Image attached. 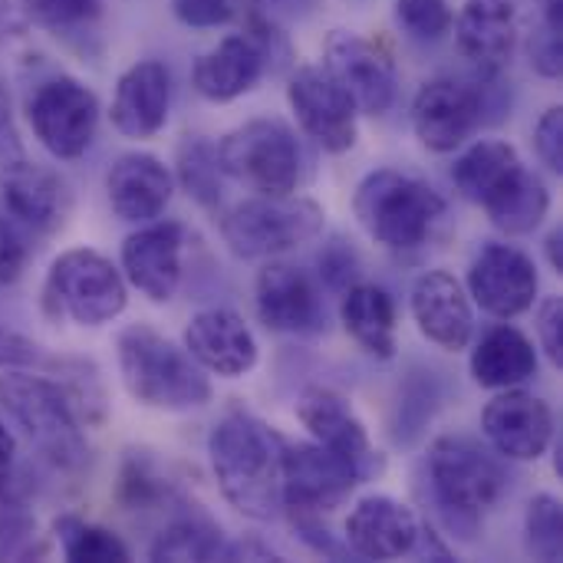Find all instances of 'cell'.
I'll return each instance as SVG.
<instances>
[{
  "instance_id": "obj_1",
  "label": "cell",
  "mask_w": 563,
  "mask_h": 563,
  "mask_svg": "<svg viewBox=\"0 0 563 563\" xmlns=\"http://www.w3.org/2000/svg\"><path fill=\"white\" fill-rule=\"evenodd\" d=\"M280 445L284 439L247 412H231L214 426L208 439L211 468L221 485V495L244 518L271 521L284 505Z\"/></svg>"
},
{
  "instance_id": "obj_2",
  "label": "cell",
  "mask_w": 563,
  "mask_h": 563,
  "mask_svg": "<svg viewBox=\"0 0 563 563\" xmlns=\"http://www.w3.org/2000/svg\"><path fill=\"white\" fill-rule=\"evenodd\" d=\"M119 373L129 396L152 409L185 412L211 399L205 369L152 327H129L119 333Z\"/></svg>"
},
{
  "instance_id": "obj_3",
  "label": "cell",
  "mask_w": 563,
  "mask_h": 563,
  "mask_svg": "<svg viewBox=\"0 0 563 563\" xmlns=\"http://www.w3.org/2000/svg\"><path fill=\"white\" fill-rule=\"evenodd\" d=\"M353 208L366 234L389 251H412L426 244L445 214V201L432 185L393 168L366 175L356 188Z\"/></svg>"
},
{
  "instance_id": "obj_4",
  "label": "cell",
  "mask_w": 563,
  "mask_h": 563,
  "mask_svg": "<svg viewBox=\"0 0 563 563\" xmlns=\"http://www.w3.org/2000/svg\"><path fill=\"white\" fill-rule=\"evenodd\" d=\"M0 409L56 468H79L86 462L82 426L59 383L20 373L16 366L0 376Z\"/></svg>"
},
{
  "instance_id": "obj_5",
  "label": "cell",
  "mask_w": 563,
  "mask_h": 563,
  "mask_svg": "<svg viewBox=\"0 0 563 563\" xmlns=\"http://www.w3.org/2000/svg\"><path fill=\"white\" fill-rule=\"evenodd\" d=\"M129 303L122 271L89 247L59 254L43 284V310L53 320H73L76 327H102L115 320Z\"/></svg>"
},
{
  "instance_id": "obj_6",
  "label": "cell",
  "mask_w": 563,
  "mask_h": 563,
  "mask_svg": "<svg viewBox=\"0 0 563 563\" xmlns=\"http://www.w3.org/2000/svg\"><path fill=\"white\" fill-rule=\"evenodd\" d=\"M323 231V208L310 198L290 195H261L234 205L221 234L238 257H274L287 254Z\"/></svg>"
},
{
  "instance_id": "obj_7",
  "label": "cell",
  "mask_w": 563,
  "mask_h": 563,
  "mask_svg": "<svg viewBox=\"0 0 563 563\" xmlns=\"http://www.w3.org/2000/svg\"><path fill=\"white\" fill-rule=\"evenodd\" d=\"M214 148L221 172L261 195H290L300 181L297 139L277 119L244 122L241 129L228 132Z\"/></svg>"
},
{
  "instance_id": "obj_8",
  "label": "cell",
  "mask_w": 563,
  "mask_h": 563,
  "mask_svg": "<svg viewBox=\"0 0 563 563\" xmlns=\"http://www.w3.org/2000/svg\"><path fill=\"white\" fill-rule=\"evenodd\" d=\"M429 478L442 508L455 518L485 515L505 492L498 462L465 435H442L429 449Z\"/></svg>"
},
{
  "instance_id": "obj_9",
  "label": "cell",
  "mask_w": 563,
  "mask_h": 563,
  "mask_svg": "<svg viewBox=\"0 0 563 563\" xmlns=\"http://www.w3.org/2000/svg\"><path fill=\"white\" fill-rule=\"evenodd\" d=\"M26 119L40 145L63 162L86 155L99 125V102L89 86L73 76H53L36 86L26 102Z\"/></svg>"
},
{
  "instance_id": "obj_10",
  "label": "cell",
  "mask_w": 563,
  "mask_h": 563,
  "mask_svg": "<svg viewBox=\"0 0 563 563\" xmlns=\"http://www.w3.org/2000/svg\"><path fill=\"white\" fill-rule=\"evenodd\" d=\"M363 472L343 455L320 442H284L280 445V498L290 511L320 515L343 505Z\"/></svg>"
},
{
  "instance_id": "obj_11",
  "label": "cell",
  "mask_w": 563,
  "mask_h": 563,
  "mask_svg": "<svg viewBox=\"0 0 563 563\" xmlns=\"http://www.w3.org/2000/svg\"><path fill=\"white\" fill-rule=\"evenodd\" d=\"M323 69L366 115H383L396 99V66L373 40L336 30L327 40Z\"/></svg>"
},
{
  "instance_id": "obj_12",
  "label": "cell",
  "mask_w": 563,
  "mask_h": 563,
  "mask_svg": "<svg viewBox=\"0 0 563 563\" xmlns=\"http://www.w3.org/2000/svg\"><path fill=\"white\" fill-rule=\"evenodd\" d=\"M290 109L303 132L323 148V152H350L356 145V106L350 96L336 86V79L327 69L303 66L290 86H287Z\"/></svg>"
},
{
  "instance_id": "obj_13",
  "label": "cell",
  "mask_w": 563,
  "mask_h": 563,
  "mask_svg": "<svg viewBox=\"0 0 563 563\" xmlns=\"http://www.w3.org/2000/svg\"><path fill=\"white\" fill-rule=\"evenodd\" d=\"M482 96L459 79H429L412 102V129L432 152H455L482 122Z\"/></svg>"
},
{
  "instance_id": "obj_14",
  "label": "cell",
  "mask_w": 563,
  "mask_h": 563,
  "mask_svg": "<svg viewBox=\"0 0 563 563\" xmlns=\"http://www.w3.org/2000/svg\"><path fill=\"white\" fill-rule=\"evenodd\" d=\"M468 290L485 313L511 320L534 307L538 297L534 261L511 244H488L468 271Z\"/></svg>"
},
{
  "instance_id": "obj_15",
  "label": "cell",
  "mask_w": 563,
  "mask_h": 563,
  "mask_svg": "<svg viewBox=\"0 0 563 563\" xmlns=\"http://www.w3.org/2000/svg\"><path fill=\"white\" fill-rule=\"evenodd\" d=\"M482 429L492 445L515 462H538L554 439V412L544 399L525 389H501L485 412Z\"/></svg>"
},
{
  "instance_id": "obj_16",
  "label": "cell",
  "mask_w": 563,
  "mask_h": 563,
  "mask_svg": "<svg viewBox=\"0 0 563 563\" xmlns=\"http://www.w3.org/2000/svg\"><path fill=\"white\" fill-rule=\"evenodd\" d=\"M181 247L185 231L178 221H155L139 228L122 241L125 280L152 303L172 300L181 280Z\"/></svg>"
},
{
  "instance_id": "obj_17",
  "label": "cell",
  "mask_w": 563,
  "mask_h": 563,
  "mask_svg": "<svg viewBox=\"0 0 563 563\" xmlns=\"http://www.w3.org/2000/svg\"><path fill=\"white\" fill-rule=\"evenodd\" d=\"M185 350L201 369L224 379H238L257 363V340L251 327L244 317L224 307H211L191 317L185 330Z\"/></svg>"
},
{
  "instance_id": "obj_18",
  "label": "cell",
  "mask_w": 563,
  "mask_h": 563,
  "mask_svg": "<svg viewBox=\"0 0 563 563\" xmlns=\"http://www.w3.org/2000/svg\"><path fill=\"white\" fill-rule=\"evenodd\" d=\"M412 317L439 350H465L475 333V313L465 287L449 271H429L412 287Z\"/></svg>"
},
{
  "instance_id": "obj_19",
  "label": "cell",
  "mask_w": 563,
  "mask_h": 563,
  "mask_svg": "<svg viewBox=\"0 0 563 563\" xmlns=\"http://www.w3.org/2000/svg\"><path fill=\"white\" fill-rule=\"evenodd\" d=\"M172 76L158 59H142L129 66L112 96V125L125 139H152L168 122Z\"/></svg>"
},
{
  "instance_id": "obj_20",
  "label": "cell",
  "mask_w": 563,
  "mask_h": 563,
  "mask_svg": "<svg viewBox=\"0 0 563 563\" xmlns=\"http://www.w3.org/2000/svg\"><path fill=\"white\" fill-rule=\"evenodd\" d=\"M419 528L422 525L409 505L373 495L363 498L346 518V544L366 561H396L412 554Z\"/></svg>"
},
{
  "instance_id": "obj_21",
  "label": "cell",
  "mask_w": 563,
  "mask_h": 563,
  "mask_svg": "<svg viewBox=\"0 0 563 563\" xmlns=\"http://www.w3.org/2000/svg\"><path fill=\"white\" fill-rule=\"evenodd\" d=\"M257 313L274 333H313L323 323L313 280L290 264H267L257 274Z\"/></svg>"
},
{
  "instance_id": "obj_22",
  "label": "cell",
  "mask_w": 563,
  "mask_h": 563,
  "mask_svg": "<svg viewBox=\"0 0 563 563\" xmlns=\"http://www.w3.org/2000/svg\"><path fill=\"white\" fill-rule=\"evenodd\" d=\"M106 191H109V205L115 218L129 224H145L165 211V205L172 201L175 181H172V172L155 155L132 152L112 162L106 175Z\"/></svg>"
},
{
  "instance_id": "obj_23",
  "label": "cell",
  "mask_w": 563,
  "mask_h": 563,
  "mask_svg": "<svg viewBox=\"0 0 563 563\" xmlns=\"http://www.w3.org/2000/svg\"><path fill=\"white\" fill-rule=\"evenodd\" d=\"M297 419L313 435V442L353 462L363 475L373 468V445L366 426L350 409V402L330 389H307L297 402Z\"/></svg>"
},
{
  "instance_id": "obj_24",
  "label": "cell",
  "mask_w": 563,
  "mask_h": 563,
  "mask_svg": "<svg viewBox=\"0 0 563 563\" xmlns=\"http://www.w3.org/2000/svg\"><path fill=\"white\" fill-rule=\"evenodd\" d=\"M452 23L462 56L472 59L482 73H498L511 59L518 36L511 0H468Z\"/></svg>"
},
{
  "instance_id": "obj_25",
  "label": "cell",
  "mask_w": 563,
  "mask_h": 563,
  "mask_svg": "<svg viewBox=\"0 0 563 563\" xmlns=\"http://www.w3.org/2000/svg\"><path fill=\"white\" fill-rule=\"evenodd\" d=\"M264 73V49L254 36L234 33L198 56L191 69L195 89L211 102H231L244 96Z\"/></svg>"
},
{
  "instance_id": "obj_26",
  "label": "cell",
  "mask_w": 563,
  "mask_h": 563,
  "mask_svg": "<svg viewBox=\"0 0 563 563\" xmlns=\"http://www.w3.org/2000/svg\"><path fill=\"white\" fill-rule=\"evenodd\" d=\"M0 198L13 221L33 228V231H53L63 224L69 195L59 175L30 165V162H10L0 172Z\"/></svg>"
},
{
  "instance_id": "obj_27",
  "label": "cell",
  "mask_w": 563,
  "mask_h": 563,
  "mask_svg": "<svg viewBox=\"0 0 563 563\" xmlns=\"http://www.w3.org/2000/svg\"><path fill=\"white\" fill-rule=\"evenodd\" d=\"M538 373L534 343L515 327H495L472 353V376L485 389H515Z\"/></svg>"
},
{
  "instance_id": "obj_28",
  "label": "cell",
  "mask_w": 563,
  "mask_h": 563,
  "mask_svg": "<svg viewBox=\"0 0 563 563\" xmlns=\"http://www.w3.org/2000/svg\"><path fill=\"white\" fill-rule=\"evenodd\" d=\"M346 333L379 360L396 356V303L393 297L376 284H353L343 294L340 307Z\"/></svg>"
},
{
  "instance_id": "obj_29",
  "label": "cell",
  "mask_w": 563,
  "mask_h": 563,
  "mask_svg": "<svg viewBox=\"0 0 563 563\" xmlns=\"http://www.w3.org/2000/svg\"><path fill=\"white\" fill-rule=\"evenodd\" d=\"M492 224L505 234H531L551 211L548 185L525 165L482 205Z\"/></svg>"
},
{
  "instance_id": "obj_30",
  "label": "cell",
  "mask_w": 563,
  "mask_h": 563,
  "mask_svg": "<svg viewBox=\"0 0 563 563\" xmlns=\"http://www.w3.org/2000/svg\"><path fill=\"white\" fill-rule=\"evenodd\" d=\"M518 168H521V158H518L515 145L485 139L459 155V162L452 165V181L468 201L485 205Z\"/></svg>"
},
{
  "instance_id": "obj_31",
  "label": "cell",
  "mask_w": 563,
  "mask_h": 563,
  "mask_svg": "<svg viewBox=\"0 0 563 563\" xmlns=\"http://www.w3.org/2000/svg\"><path fill=\"white\" fill-rule=\"evenodd\" d=\"M221 528L205 515L175 518L152 544V561H214L221 558Z\"/></svg>"
},
{
  "instance_id": "obj_32",
  "label": "cell",
  "mask_w": 563,
  "mask_h": 563,
  "mask_svg": "<svg viewBox=\"0 0 563 563\" xmlns=\"http://www.w3.org/2000/svg\"><path fill=\"white\" fill-rule=\"evenodd\" d=\"M56 538L63 548V558L73 563H122L129 561V548L106 528L99 525H86L79 518H59L56 525Z\"/></svg>"
},
{
  "instance_id": "obj_33",
  "label": "cell",
  "mask_w": 563,
  "mask_h": 563,
  "mask_svg": "<svg viewBox=\"0 0 563 563\" xmlns=\"http://www.w3.org/2000/svg\"><path fill=\"white\" fill-rule=\"evenodd\" d=\"M528 554L538 561H561L563 558V508L554 495H538L525 515Z\"/></svg>"
},
{
  "instance_id": "obj_34",
  "label": "cell",
  "mask_w": 563,
  "mask_h": 563,
  "mask_svg": "<svg viewBox=\"0 0 563 563\" xmlns=\"http://www.w3.org/2000/svg\"><path fill=\"white\" fill-rule=\"evenodd\" d=\"M178 175L181 185L188 188L191 198H198L201 205H214L221 198V165H218V148L205 139H195L188 145H181L178 155Z\"/></svg>"
},
{
  "instance_id": "obj_35",
  "label": "cell",
  "mask_w": 563,
  "mask_h": 563,
  "mask_svg": "<svg viewBox=\"0 0 563 563\" xmlns=\"http://www.w3.org/2000/svg\"><path fill=\"white\" fill-rule=\"evenodd\" d=\"M43 551L36 518L20 501H0V561H33Z\"/></svg>"
},
{
  "instance_id": "obj_36",
  "label": "cell",
  "mask_w": 563,
  "mask_h": 563,
  "mask_svg": "<svg viewBox=\"0 0 563 563\" xmlns=\"http://www.w3.org/2000/svg\"><path fill=\"white\" fill-rule=\"evenodd\" d=\"M33 23L53 33H76L99 20L106 0H23Z\"/></svg>"
},
{
  "instance_id": "obj_37",
  "label": "cell",
  "mask_w": 563,
  "mask_h": 563,
  "mask_svg": "<svg viewBox=\"0 0 563 563\" xmlns=\"http://www.w3.org/2000/svg\"><path fill=\"white\" fill-rule=\"evenodd\" d=\"M399 20L409 33L422 40H439L452 30V7L449 0H396Z\"/></svg>"
},
{
  "instance_id": "obj_38",
  "label": "cell",
  "mask_w": 563,
  "mask_h": 563,
  "mask_svg": "<svg viewBox=\"0 0 563 563\" xmlns=\"http://www.w3.org/2000/svg\"><path fill=\"white\" fill-rule=\"evenodd\" d=\"M30 261V244L23 238V231L0 214V284H13L20 280V274L26 271Z\"/></svg>"
},
{
  "instance_id": "obj_39",
  "label": "cell",
  "mask_w": 563,
  "mask_h": 563,
  "mask_svg": "<svg viewBox=\"0 0 563 563\" xmlns=\"http://www.w3.org/2000/svg\"><path fill=\"white\" fill-rule=\"evenodd\" d=\"M172 10L185 26L211 30L234 16V0H172Z\"/></svg>"
},
{
  "instance_id": "obj_40",
  "label": "cell",
  "mask_w": 563,
  "mask_h": 563,
  "mask_svg": "<svg viewBox=\"0 0 563 563\" xmlns=\"http://www.w3.org/2000/svg\"><path fill=\"white\" fill-rule=\"evenodd\" d=\"M534 145H538L541 162H544L554 175H561L563 172V109L561 106H554V109H548V112L541 115V122H538V129H534Z\"/></svg>"
},
{
  "instance_id": "obj_41",
  "label": "cell",
  "mask_w": 563,
  "mask_h": 563,
  "mask_svg": "<svg viewBox=\"0 0 563 563\" xmlns=\"http://www.w3.org/2000/svg\"><path fill=\"white\" fill-rule=\"evenodd\" d=\"M538 333L548 360L563 366V303L561 297H548L538 310Z\"/></svg>"
},
{
  "instance_id": "obj_42",
  "label": "cell",
  "mask_w": 563,
  "mask_h": 563,
  "mask_svg": "<svg viewBox=\"0 0 563 563\" xmlns=\"http://www.w3.org/2000/svg\"><path fill=\"white\" fill-rule=\"evenodd\" d=\"M320 274L327 277L330 287H353L350 280L356 277V254L343 247V241H333L323 254H320Z\"/></svg>"
},
{
  "instance_id": "obj_43",
  "label": "cell",
  "mask_w": 563,
  "mask_h": 563,
  "mask_svg": "<svg viewBox=\"0 0 563 563\" xmlns=\"http://www.w3.org/2000/svg\"><path fill=\"white\" fill-rule=\"evenodd\" d=\"M563 33H554V30H541V33H534V40H531V63H534V69L541 73V76H561V66H563V46H561Z\"/></svg>"
},
{
  "instance_id": "obj_44",
  "label": "cell",
  "mask_w": 563,
  "mask_h": 563,
  "mask_svg": "<svg viewBox=\"0 0 563 563\" xmlns=\"http://www.w3.org/2000/svg\"><path fill=\"white\" fill-rule=\"evenodd\" d=\"M36 363V343L0 327V369H16Z\"/></svg>"
},
{
  "instance_id": "obj_45",
  "label": "cell",
  "mask_w": 563,
  "mask_h": 563,
  "mask_svg": "<svg viewBox=\"0 0 563 563\" xmlns=\"http://www.w3.org/2000/svg\"><path fill=\"white\" fill-rule=\"evenodd\" d=\"M544 26L563 33V0H544Z\"/></svg>"
},
{
  "instance_id": "obj_46",
  "label": "cell",
  "mask_w": 563,
  "mask_h": 563,
  "mask_svg": "<svg viewBox=\"0 0 563 563\" xmlns=\"http://www.w3.org/2000/svg\"><path fill=\"white\" fill-rule=\"evenodd\" d=\"M548 257H551V264H554V271H563V231H551V238H548Z\"/></svg>"
},
{
  "instance_id": "obj_47",
  "label": "cell",
  "mask_w": 563,
  "mask_h": 563,
  "mask_svg": "<svg viewBox=\"0 0 563 563\" xmlns=\"http://www.w3.org/2000/svg\"><path fill=\"white\" fill-rule=\"evenodd\" d=\"M13 455H16V442H13V435L7 432V426L0 422V465H10Z\"/></svg>"
},
{
  "instance_id": "obj_48",
  "label": "cell",
  "mask_w": 563,
  "mask_h": 563,
  "mask_svg": "<svg viewBox=\"0 0 563 563\" xmlns=\"http://www.w3.org/2000/svg\"><path fill=\"white\" fill-rule=\"evenodd\" d=\"M0 23H3V0H0Z\"/></svg>"
}]
</instances>
